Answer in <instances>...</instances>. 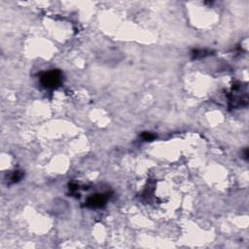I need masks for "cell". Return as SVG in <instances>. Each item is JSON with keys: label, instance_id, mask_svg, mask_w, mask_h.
Instances as JSON below:
<instances>
[{"label": "cell", "instance_id": "7", "mask_svg": "<svg viewBox=\"0 0 249 249\" xmlns=\"http://www.w3.org/2000/svg\"><path fill=\"white\" fill-rule=\"evenodd\" d=\"M244 158L246 160L248 159V150L247 149H245V151H244Z\"/></svg>", "mask_w": 249, "mask_h": 249}, {"label": "cell", "instance_id": "1", "mask_svg": "<svg viewBox=\"0 0 249 249\" xmlns=\"http://www.w3.org/2000/svg\"><path fill=\"white\" fill-rule=\"evenodd\" d=\"M60 78H62V73L59 70H51L43 73L40 77L41 84L47 89L55 88L60 83Z\"/></svg>", "mask_w": 249, "mask_h": 249}, {"label": "cell", "instance_id": "3", "mask_svg": "<svg viewBox=\"0 0 249 249\" xmlns=\"http://www.w3.org/2000/svg\"><path fill=\"white\" fill-rule=\"evenodd\" d=\"M210 54V52H208L206 50H195L193 51V53H192V56H193V59H200V58H204V56H208Z\"/></svg>", "mask_w": 249, "mask_h": 249}, {"label": "cell", "instance_id": "5", "mask_svg": "<svg viewBox=\"0 0 249 249\" xmlns=\"http://www.w3.org/2000/svg\"><path fill=\"white\" fill-rule=\"evenodd\" d=\"M141 137L143 138V140L145 141H152L153 139H155V134H153L151 132H145L141 134Z\"/></svg>", "mask_w": 249, "mask_h": 249}, {"label": "cell", "instance_id": "4", "mask_svg": "<svg viewBox=\"0 0 249 249\" xmlns=\"http://www.w3.org/2000/svg\"><path fill=\"white\" fill-rule=\"evenodd\" d=\"M23 176H24L23 172H21V171H19V170H17V171H15V172L13 173L12 175H11V177H10V180H11V182H12V183L19 182V181L21 180V179L23 178Z\"/></svg>", "mask_w": 249, "mask_h": 249}, {"label": "cell", "instance_id": "2", "mask_svg": "<svg viewBox=\"0 0 249 249\" xmlns=\"http://www.w3.org/2000/svg\"><path fill=\"white\" fill-rule=\"evenodd\" d=\"M108 196L105 194H97L87 200L86 205L89 207H101L106 203Z\"/></svg>", "mask_w": 249, "mask_h": 249}, {"label": "cell", "instance_id": "6", "mask_svg": "<svg viewBox=\"0 0 249 249\" xmlns=\"http://www.w3.org/2000/svg\"><path fill=\"white\" fill-rule=\"evenodd\" d=\"M69 190L71 192H76L78 190V185L75 184V183H70L69 184Z\"/></svg>", "mask_w": 249, "mask_h": 249}]
</instances>
